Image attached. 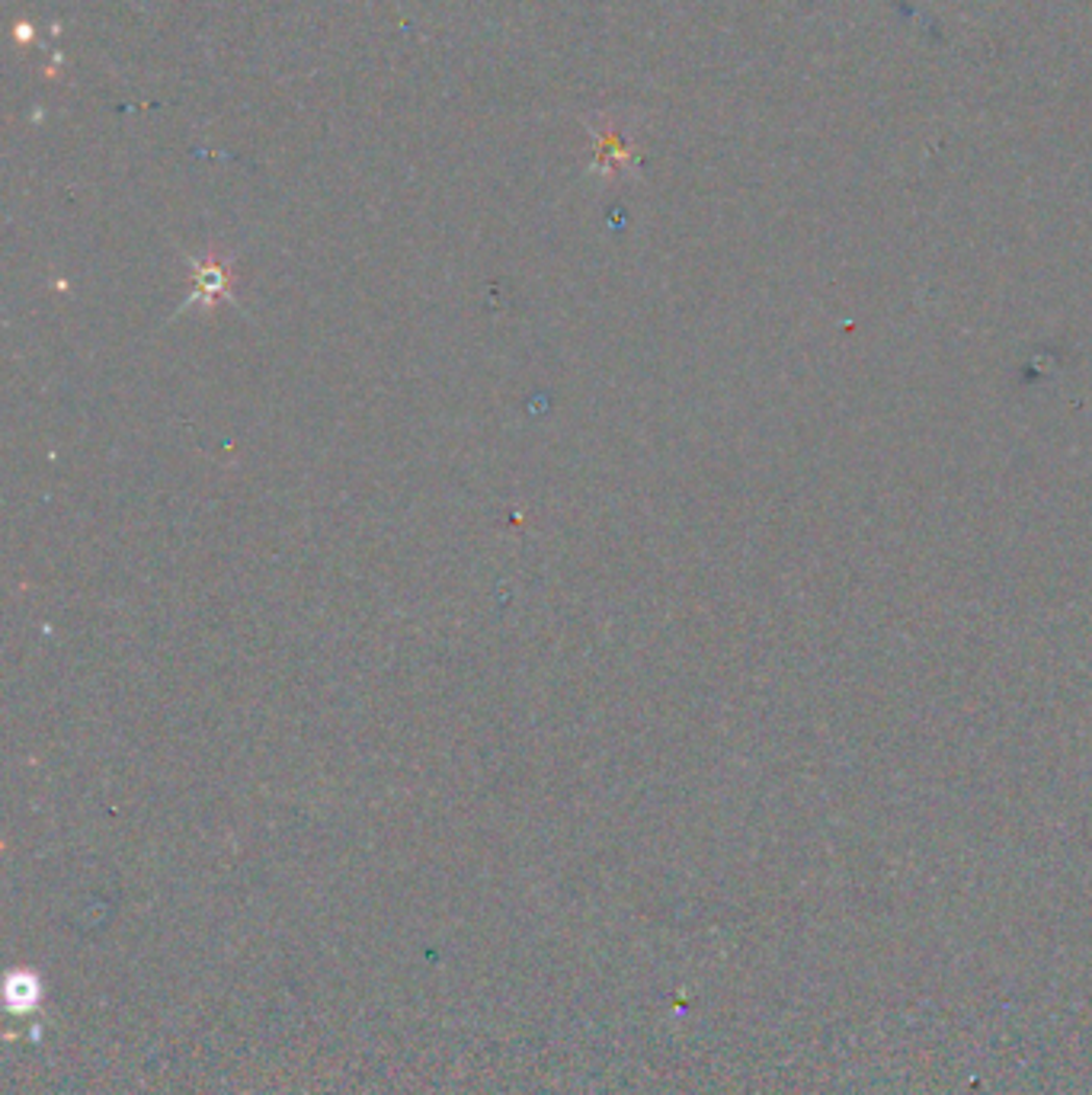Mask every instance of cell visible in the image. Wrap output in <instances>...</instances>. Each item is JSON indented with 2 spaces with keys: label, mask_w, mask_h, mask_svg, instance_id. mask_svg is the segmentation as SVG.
<instances>
[{
  "label": "cell",
  "mask_w": 1092,
  "mask_h": 1095,
  "mask_svg": "<svg viewBox=\"0 0 1092 1095\" xmlns=\"http://www.w3.org/2000/svg\"><path fill=\"white\" fill-rule=\"evenodd\" d=\"M39 980L29 974V971H20V974H14L10 980H7V1005H10V1010L14 1013H32L35 1010V1002H39Z\"/></svg>",
  "instance_id": "1"
},
{
  "label": "cell",
  "mask_w": 1092,
  "mask_h": 1095,
  "mask_svg": "<svg viewBox=\"0 0 1092 1095\" xmlns=\"http://www.w3.org/2000/svg\"><path fill=\"white\" fill-rule=\"evenodd\" d=\"M228 289V270L222 267V263H202L199 267V279H196V292L193 298H205V301H215L222 298Z\"/></svg>",
  "instance_id": "2"
}]
</instances>
